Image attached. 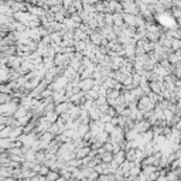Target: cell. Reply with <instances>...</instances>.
I'll list each match as a JSON object with an SVG mask.
<instances>
[{
	"mask_svg": "<svg viewBox=\"0 0 181 181\" xmlns=\"http://www.w3.org/2000/svg\"><path fill=\"white\" fill-rule=\"evenodd\" d=\"M180 181H181V178H180Z\"/></svg>",
	"mask_w": 181,
	"mask_h": 181,
	"instance_id": "9",
	"label": "cell"
},
{
	"mask_svg": "<svg viewBox=\"0 0 181 181\" xmlns=\"http://www.w3.org/2000/svg\"><path fill=\"white\" fill-rule=\"evenodd\" d=\"M22 181H33V178H30V180H22Z\"/></svg>",
	"mask_w": 181,
	"mask_h": 181,
	"instance_id": "7",
	"label": "cell"
},
{
	"mask_svg": "<svg viewBox=\"0 0 181 181\" xmlns=\"http://www.w3.org/2000/svg\"><path fill=\"white\" fill-rule=\"evenodd\" d=\"M113 161H115L116 164H119V165L122 164V163H125V161H126V153H125L123 150L115 153V154H113Z\"/></svg>",
	"mask_w": 181,
	"mask_h": 181,
	"instance_id": "1",
	"label": "cell"
},
{
	"mask_svg": "<svg viewBox=\"0 0 181 181\" xmlns=\"http://www.w3.org/2000/svg\"><path fill=\"white\" fill-rule=\"evenodd\" d=\"M99 159H101L102 163H112L113 161V154L111 151H105V153H102L99 156Z\"/></svg>",
	"mask_w": 181,
	"mask_h": 181,
	"instance_id": "2",
	"label": "cell"
},
{
	"mask_svg": "<svg viewBox=\"0 0 181 181\" xmlns=\"http://www.w3.org/2000/svg\"><path fill=\"white\" fill-rule=\"evenodd\" d=\"M177 128H178V129H181V120H180V122H178V126H177Z\"/></svg>",
	"mask_w": 181,
	"mask_h": 181,
	"instance_id": "5",
	"label": "cell"
},
{
	"mask_svg": "<svg viewBox=\"0 0 181 181\" xmlns=\"http://www.w3.org/2000/svg\"><path fill=\"white\" fill-rule=\"evenodd\" d=\"M156 181H159V180H156Z\"/></svg>",
	"mask_w": 181,
	"mask_h": 181,
	"instance_id": "8",
	"label": "cell"
},
{
	"mask_svg": "<svg viewBox=\"0 0 181 181\" xmlns=\"http://www.w3.org/2000/svg\"><path fill=\"white\" fill-rule=\"evenodd\" d=\"M45 177H47V181H57L59 177H61V174H59V171L50 170V173H48Z\"/></svg>",
	"mask_w": 181,
	"mask_h": 181,
	"instance_id": "3",
	"label": "cell"
},
{
	"mask_svg": "<svg viewBox=\"0 0 181 181\" xmlns=\"http://www.w3.org/2000/svg\"><path fill=\"white\" fill-rule=\"evenodd\" d=\"M81 181H92V180H89V178H84V180H81Z\"/></svg>",
	"mask_w": 181,
	"mask_h": 181,
	"instance_id": "6",
	"label": "cell"
},
{
	"mask_svg": "<svg viewBox=\"0 0 181 181\" xmlns=\"http://www.w3.org/2000/svg\"><path fill=\"white\" fill-rule=\"evenodd\" d=\"M69 181H81V180H78V178H74V177H72V178H71Z\"/></svg>",
	"mask_w": 181,
	"mask_h": 181,
	"instance_id": "4",
	"label": "cell"
}]
</instances>
